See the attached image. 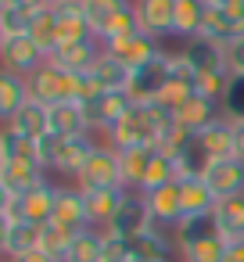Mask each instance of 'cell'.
<instances>
[{"mask_svg": "<svg viewBox=\"0 0 244 262\" xmlns=\"http://www.w3.org/2000/svg\"><path fill=\"white\" fill-rule=\"evenodd\" d=\"M54 198H58V180L51 176L47 183L33 187L29 194L22 198H4L0 201V223H15V219H26V223H51L54 219Z\"/></svg>", "mask_w": 244, "mask_h": 262, "instance_id": "1", "label": "cell"}, {"mask_svg": "<svg viewBox=\"0 0 244 262\" xmlns=\"http://www.w3.org/2000/svg\"><path fill=\"white\" fill-rule=\"evenodd\" d=\"M76 83H79V76L58 69L54 61H47L43 69H36V72L29 76L33 101H40V104H47V108H54V104H61V101H76Z\"/></svg>", "mask_w": 244, "mask_h": 262, "instance_id": "2", "label": "cell"}, {"mask_svg": "<svg viewBox=\"0 0 244 262\" xmlns=\"http://www.w3.org/2000/svg\"><path fill=\"white\" fill-rule=\"evenodd\" d=\"M83 190H101V187H126L122 183V165H119V151L108 147V144H97L94 155L86 158L79 180H76Z\"/></svg>", "mask_w": 244, "mask_h": 262, "instance_id": "3", "label": "cell"}, {"mask_svg": "<svg viewBox=\"0 0 244 262\" xmlns=\"http://www.w3.org/2000/svg\"><path fill=\"white\" fill-rule=\"evenodd\" d=\"M83 112H86L90 129L104 137L115 122H122V119L133 112V97H129L126 90H104V94H97L94 101H86Z\"/></svg>", "mask_w": 244, "mask_h": 262, "instance_id": "4", "label": "cell"}, {"mask_svg": "<svg viewBox=\"0 0 244 262\" xmlns=\"http://www.w3.org/2000/svg\"><path fill=\"white\" fill-rule=\"evenodd\" d=\"M51 172L36 158H18V162H0V194L4 198H22L33 187L47 183Z\"/></svg>", "mask_w": 244, "mask_h": 262, "instance_id": "5", "label": "cell"}, {"mask_svg": "<svg viewBox=\"0 0 244 262\" xmlns=\"http://www.w3.org/2000/svg\"><path fill=\"white\" fill-rule=\"evenodd\" d=\"M58 226L79 233V230H90V212H86V194L79 183H58V198H54V219Z\"/></svg>", "mask_w": 244, "mask_h": 262, "instance_id": "6", "label": "cell"}, {"mask_svg": "<svg viewBox=\"0 0 244 262\" xmlns=\"http://www.w3.org/2000/svg\"><path fill=\"white\" fill-rule=\"evenodd\" d=\"M208 190L215 194V201H226V198H240L244 194V158L233 155V158H215L208 162L205 176Z\"/></svg>", "mask_w": 244, "mask_h": 262, "instance_id": "7", "label": "cell"}, {"mask_svg": "<svg viewBox=\"0 0 244 262\" xmlns=\"http://www.w3.org/2000/svg\"><path fill=\"white\" fill-rule=\"evenodd\" d=\"M0 61H4V69L8 72H18V76H33L36 69H43L47 65V54L33 43V36L26 33V36H4L0 40Z\"/></svg>", "mask_w": 244, "mask_h": 262, "instance_id": "8", "label": "cell"}, {"mask_svg": "<svg viewBox=\"0 0 244 262\" xmlns=\"http://www.w3.org/2000/svg\"><path fill=\"white\" fill-rule=\"evenodd\" d=\"M165 83H169V54L154 58L151 65L133 69V79H129V90L126 94L133 97V104H151V101L162 97Z\"/></svg>", "mask_w": 244, "mask_h": 262, "instance_id": "9", "label": "cell"}, {"mask_svg": "<svg viewBox=\"0 0 244 262\" xmlns=\"http://www.w3.org/2000/svg\"><path fill=\"white\" fill-rule=\"evenodd\" d=\"M151 226V208H147V198L140 194V190H129L126 194V201L119 205V212L112 215V223L104 226L108 233H119V237H137L140 230H147Z\"/></svg>", "mask_w": 244, "mask_h": 262, "instance_id": "10", "label": "cell"}, {"mask_svg": "<svg viewBox=\"0 0 244 262\" xmlns=\"http://www.w3.org/2000/svg\"><path fill=\"white\" fill-rule=\"evenodd\" d=\"M104 51H108V54H115L119 61H126L129 69L151 65L154 58L169 54V51L162 47V40H154L151 33H137V36H129V40H115V43H104Z\"/></svg>", "mask_w": 244, "mask_h": 262, "instance_id": "11", "label": "cell"}, {"mask_svg": "<svg viewBox=\"0 0 244 262\" xmlns=\"http://www.w3.org/2000/svg\"><path fill=\"white\" fill-rule=\"evenodd\" d=\"M129 248H133V258H140V262H172V255H180L172 230H162L154 223L147 230H140L137 237H129Z\"/></svg>", "mask_w": 244, "mask_h": 262, "instance_id": "12", "label": "cell"}, {"mask_svg": "<svg viewBox=\"0 0 244 262\" xmlns=\"http://www.w3.org/2000/svg\"><path fill=\"white\" fill-rule=\"evenodd\" d=\"M104 54V43L97 40V36H90V40H76V43H61L54 54H51V61L58 65V69H65V72H76V76H83V72H90L94 65H97V58Z\"/></svg>", "mask_w": 244, "mask_h": 262, "instance_id": "13", "label": "cell"}, {"mask_svg": "<svg viewBox=\"0 0 244 262\" xmlns=\"http://www.w3.org/2000/svg\"><path fill=\"white\" fill-rule=\"evenodd\" d=\"M147 198V208H151V223L162 226V230H176V223L183 219V190L180 183H169V187H158Z\"/></svg>", "mask_w": 244, "mask_h": 262, "instance_id": "14", "label": "cell"}, {"mask_svg": "<svg viewBox=\"0 0 244 262\" xmlns=\"http://www.w3.org/2000/svg\"><path fill=\"white\" fill-rule=\"evenodd\" d=\"M137 18L144 33L165 40L176 29V0H137Z\"/></svg>", "mask_w": 244, "mask_h": 262, "instance_id": "15", "label": "cell"}, {"mask_svg": "<svg viewBox=\"0 0 244 262\" xmlns=\"http://www.w3.org/2000/svg\"><path fill=\"white\" fill-rule=\"evenodd\" d=\"M197 147L208 155V162L215 158H233L237 155V122H230L226 115L215 119L212 126H205L197 133Z\"/></svg>", "mask_w": 244, "mask_h": 262, "instance_id": "16", "label": "cell"}, {"mask_svg": "<svg viewBox=\"0 0 244 262\" xmlns=\"http://www.w3.org/2000/svg\"><path fill=\"white\" fill-rule=\"evenodd\" d=\"M180 54H183L201 76H205V72H226V69H230V61H226V47L215 43V40H208V36H194V40H187Z\"/></svg>", "mask_w": 244, "mask_h": 262, "instance_id": "17", "label": "cell"}, {"mask_svg": "<svg viewBox=\"0 0 244 262\" xmlns=\"http://www.w3.org/2000/svg\"><path fill=\"white\" fill-rule=\"evenodd\" d=\"M51 133L61 137V140H76V137H90V122H86V112L83 104L76 101H61L51 108Z\"/></svg>", "mask_w": 244, "mask_h": 262, "instance_id": "18", "label": "cell"}, {"mask_svg": "<svg viewBox=\"0 0 244 262\" xmlns=\"http://www.w3.org/2000/svg\"><path fill=\"white\" fill-rule=\"evenodd\" d=\"M94 147H97L94 133H90V137L65 140V144H61V155H58V162H54V169H51V176H65V180L76 183L79 172H83V165H86V158L94 155Z\"/></svg>", "mask_w": 244, "mask_h": 262, "instance_id": "19", "label": "cell"}, {"mask_svg": "<svg viewBox=\"0 0 244 262\" xmlns=\"http://www.w3.org/2000/svg\"><path fill=\"white\" fill-rule=\"evenodd\" d=\"M183 180V169H180V158L176 155H165V151H158L154 147V155H151V162H147V169H144V180H140V194H151V190H158V187H169V183H180Z\"/></svg>", "mask_w": 244, "mask_h": 262, "instance_id": "20", "label": "cell"}, {"mask_svg": "<svg viewBox=\"0 0 244 262\" xmlns=\"http://www.w3.org/2000/svg\"><path fill=\"white\" fill-rule=\"evenodd\" d=\"M40 244V226L36 223H26V219H15V223H0V251L4 258H15V255H26Z\"/></svg>", "mask_w": 244, "mask_h": 262, "instance_id": "21", "label": "cell"}, {"mask_svg": "<svg viewBox=\"0 0 244 262\" xmlns=\"http://www.w3.org/2000/svg\"><path fill=\"white\" fill-rule=\"evenodd\" d=\"M33 101V90H29V79L18 76V72H0V122H8L11 115H18L26 104Z\"/></svg>", "mask_w": 244, "mask_h": 262, "instance_id": "22", "label": "cell"}, {"mask_svg": "<svg viewBox=\"0 0 244 262\" xmlns=\"http://www.w3.org/2000/svg\"><path fill=\"white\" fill-rule=\"evenodd\" d=\"M4 126H11L22 140H40V137H47L51 133V108L47 104H40V101H29L18 115H11Z\"/></svg>", "mask_w": 244, "mask_h": 262, "instance_id": "23", "label": "cell"}, {"mask_svg": "<svg viewBox=\"0 0 244 262\" xmlns=\"http://www.w3.org/2000/svg\"><path fill=\"white\" fill-rule=\"evenodd\" d=\"M86 194V212H90V223L97 230H104L112 223V215L119 212V205L126 201L129 187H101V190H83Z\"/></svg>", "mask_w": 244, "mask_h": 262, "instance_id": "24", "label": "cell"}, {"mask_svg": "<svg viewBox=\"0 0 244 262\" xmlns=\"http://www.w3.org/2000/svg\"><path fill=\"white\" fill-rule=\"evenodd\" d=\"M180 126H187L190 133H201L205 126H212L215 119H223V104H215V101H208V97H201V94H194L176 115H172Z\"/></svg>", "mask_w": 244, "mask_h": 262, "instance_id": "25", "label": "cell"}, {"mask_svg": "<svg viewBox=\"0 0 244 262\" xmlns=\"http://www.w3.org/2000/svg\"><path fill=\"white\" fill-rule=\"evenodd\" d=\"M212 223L226 241H244V194L219 201L215 212H212Z\"/></svg>", "mask_w": 244, "mask_h": 262, "instance_id": "26", "label": "cell"}, {"mask_svg": "<svg viewBox=\"0 0 244 262\" xmlns=\"http://www.w3.org/2000/svg\"><path fill=\"white\" fill-rule=\"evenodd\" d=\"M90 76L101 83V90H129V79H133V69L126 61H119L115 54H101L97 65L90 69Z\"/></svg>", "mask_w": 244, "mask_h": 262, "instance_id": "27", "label": "cell"}, {"mask_svg": "<svg viewBox=\"0 0 244 262\" xmlns=\"http://www.w3.org/2000/svg\"><path fill=\"white\" fill-rule=\"evenodd\" d=\"M205 11H208V0H176V29H172V36L183 40V43L194 40L201 33Z\"/></svg>", "mask_w": 244, "mask_h": 262, "instance_id": "28", "label": "cell"}, {"mask_svg": "<svg viewBox=\"0 0 244 262\" xmlns=\"http://www.w3.org/2000/svg\"><path fill=\"white\" fill-rule=\"evenodd\" d=\"M180 190H183V215H212L215 212V194L208 190V183L201 176L194 180H180Z\"/></svg>", "mask_w": 244, "mask_h": 262, "instance_id": "29", "label": "cell"}, {"mask_svg": "<svg viewBox=\"0 0 244 262\" xmlns=\"http://www.w3.org/2000/svg\"><path fill=\"white\" fill-rule=\"evenodd\" d=\"M101 251H104V230L90 226V230H79L72 237L61 262H101Z\"/></svg>", "mask_w": 244, "mask_h": 262, "instance_id": "30", "label": "cell"}, {"mask_svg": "<svg viewBox=\"0 0 244 262\" xmlns=\"http://www.w3.org/2000/svg\"><path fill=\"white\" fill-rule=\"evenodd\" d=\"M208 233H219V230H215V223H212V215H183V219L176 223V230H172L176 251L194 248V244H197V241H205Z\"/></svg>", "mask_w": 244, "mask_h": 262, "instance_id": "31", "label": "cell"}, {"mask_svg": "<svg viewBox=\"0 0 244 262\" xmlns=\"http://www.w3.org/2000/svg\"><path fill=\"white\" fill-rule=\"evenodd\" d=\"M133 4H137V0H83V11H86V22H90L94 36L101 40V33L108 29V22H112L119 11L133 8Z\"/></svg>", "mask_w": 244, "mask_h": 262, "instance_id": "32", "label": "cell"}, {"mask_svg": "<svg viewBox=\"0 0 244 262\" xmlns=\"http://www.w3.org/2000/svg\"><path fill=\"white\" fill-rule=\"evenodd\" d=\"M29 36H33V43L47 54V61H51V54H54V51H58V43H61L54 11H40V15H33V22H29Z\"/></svg>", "mask_w": 244, "mask_h": 262, "instance_id": "33", "label": "cell"}, {"mask_svg": "<svg viewBox=\"0 0 244 262\" xmlns=\"http://www.w3.org/2000/svg\"><path fill=\"white\" fill-rule=\"evenodd\" d=\"M151 155H154V147H126V151H119L122 183H126L129 190H137V187H140V180H144V169H147Z\"/></svg>", "mask_w": 244, "mask_h": 262, "instance_id": "34", "label": "cell"}, {"mask_svg": "<svg viewBox=\"0 0 244 262\" xmlns=\"http://www.w3.org/2000/svg\"><path fill=\"white\" fill-rule=\"evenodd\" d=\"M226 248H230V241L223 233H208L194 248L180 251V262H226Z\"/></svg>", "mask_w": 244, "mask_h": 262, "instance_id": "35", "label": "cell"}, {"mask_svg": "<svg viewBox=\"0 0 244 262\" xmlns=\"http://www.w3.org/2000/svg\"><path fill=\"white\" fill-rule=\"evenodd\" d=\"M29 22H33V15L26 8H18L15 0H0V40L4 36H26Z\"/></svg>", "mask_w": 244, "mask_h": 262, "instance_id": "36", "label": "cell"}, {"mask_svg": "<svg viewBox=\"0 0 244 262\" xmlns=\"http://www.w3.org/2000/svg\"><path fill=\"white\" fill-rule=\"evenodd\" d=\"M72 237H76L72 230H65V226H58V223H43V226H40V244H36V248L61 262L65 251H69V244H72Z\"/></svg>", "mask_w": 244, "mask_h": 262, "instance_id": "37", "label": "cell"}, {"mask_svg": "<svg viewBox=\"0 0 244 262\" xmlns=\"http://www.w3.org/2000/svg\"><path fill=\"white\" fill-rule=\"evenodd\" d=\"M18 158H36V144L22 140L11 126H0V162H18Z\"/></svg>", "mask_w": 244, "mask_h": 262, "instance_id": "38", "label": "cell"}, {"mask_svg": "<svg viewBox=\"0 0 244 262\" xmlns=\"http://www.w3.org/2000/svg\"><path fill=\"white\" fill-rule=\"evenodd\" d=\"M230 79H233L230 69H226V72H205V76L197 79V94L208 97V101H215V104H223V97H226V90H230Z\"/></svg>", "mask_w": 244, "mask_h": 262, "instance_id": "39", "label": "cell"}, {"mask_svg": "<svg viewBox=\"0 0 244 262\" xmlns=\"http://www.w3.org/2000/svg\"><path fill=\"white\" fill-rule=\"evenodd\" d=\"M223 115L230 122H244V76H233L230 79V90L223 97Z\"/></svg>", "mask_w": 244, "mask_h": 262, "instance_id": "40", "label": "cell"}, {"mask_svg": "<svg viewBox=\"0 0 244 262\" xmlns=\"http://www.w3.org/2000/svg\"><path fill=\"white\" fill-rule=\"evenodd\" d=\"M129 258H133L129 241L119 237V233H108V230H104V251H101V262H129Z\"/></svg>", "mask_w": 244, "mask_h": 262, "instance_id": "41", "label": "cell"}, {"mask_svg": "<svg viewBox=\"0 0 244 262\" xmlns=\"http://www.w3.org/2000/svg\"><path fill=\"white\" fill-rule=\"evenodd\" d=\"M61 144H65V140H61V137H54V133H47V137H40V140H36V162H40L47 172L54 169V162H58V155H61Z\"/></svg>", "mask_w": 244, "mask_h": 262, "instance_id": "42", "label": "cell"}, {"mask_svg": "<svg viewBox=\"0 0 244 262\" xmlns=\"http://www.w3.org/2000/svg\"><path fill=\"white\" fill-rule=\"evenodd\" d=\"M226 61H230V72L233 76H244V36L226 47Z\"/></svg>", "mask_w": 244, "mask_h": 262, "instance_id": "43", "label": "cell"}, {"mask_svg": "<svg viewBox=\"0 0 244 262\" xmlns=\"http://www.w3.org/2000/svg\"><path fill=\"white\" fill-rule=\"evenodd\" d=\"M8 262H58V258H51L47 251L33 248V251H26V255H15V258H8Z\"/></svg>", "mask_w": 244, "mask_h": 262, "instance_id": "44", "label": "cell"}, {"mask_svg": "<svg viewBox=\"0 0 244 262\" xmlns=\"http://www.w3.org/2000/svg\"><path fill=\"white\" fill-rule=\"evenodd\" d=\"M18 8H26L29 15H40V11H51V0H15Z\"/></svg>", "mask_w": 244, "mask_h": 262, "instance_id": "45", "label": "cell"}, {"mask_svg": "<svg viewBox=\"0 0 244 262\" xmlns=\"http://www.w3.org/2000/svg\"><path fill=\"white\" fill-rule=\"evenodd\" d=\"M226 262H244V241H230V248H226Z\"/></svg>", "mask_w": 244, "mask_h": 262, "instance_id": "46", "label": "cell"}, {"mask_svg": "<svg viewBox=\"0 0 244 262\" xmlns=\"http://www.w3.org/2000/svg\"><path fill=\"white\" fill-rule=\"evenodd\" d=\"M237 155L244 158V122H237Z\"/></svg>", "mask_w": 244, "mask_h": 262, "instance_id": "47", "label": "cell"}, {"mask_svg": "<svg viewBox=\"0 0 244 262\" xmlns=\"http://www.w3.org/2000/svg\"><path fill=\"white\" fill-rule=\"evenodd\" d=\"M233 0H208V8H230Z\"/></svg>", "mask_w": 244, "mask_h": 262, "instance_id": "48", "label": "cell"}, {"mask_svg": "<svg viewBox=\"0 0 244 262\" xmlns=\"http://www.w3.org/2000/svg\"><path fill=\"white\" fill-rule=\"evenodd\" d=\"M54 4H61V0H51V8H54Z\"/></svg>", "mask_w": 244, "mask_h": 262, "instance_id": "49", "label": "cell"}]
</instances>
